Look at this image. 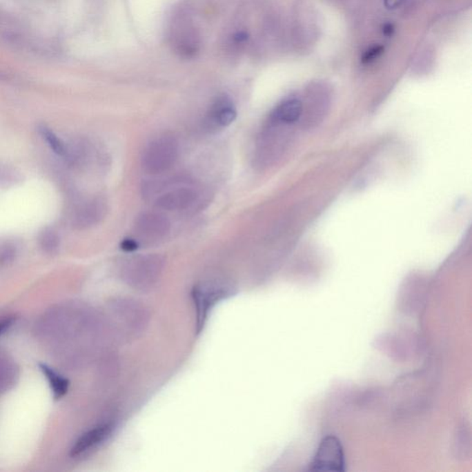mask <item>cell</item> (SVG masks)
I'll use <instances>...</instances> for the list:
<instances>
[{"label": "cell", "instance_id": "cell-1", "mask_svg": "<svg viewBox=\"0 0 472 472\" xmlns=\"http://www.w3.org/2000/svg\"><path fill=\"white\" fill-rule=\"evenodd\" d=\"M178 156V144L172 136H161L148 145L142 156V166L149 174L157 175L174 166Z\"/></svg>", "mask_w": 472, "mask_h": 472}, {"label": "cell", "instance_id": "cell-2", "mask_svg": "<svg viewBox=\"0 0 472 472\" xmlns=\"http://www.w3.org/2000/svg\"><path fill=\"white\" fill-rule=\"evenodd\" d=\"M164 267V259L157 255H146L128 260L123 276L128 284L138 289H146L157 281Z\"/></svg>", "mask_w": 472, "mask_h": 472}, {"label": "cell", "instance_id": "cell-3", "mask_svg": "<svg viewBox=\"0 0 472 472\" xmlns=\"http://www.w3.org/2000/svg\"><path fill=\"white\" fill-rule=\"evenodd\" d=\"M313 471H344L345 457L342 443L335 436L324 438L309 466Z\"/></svg>", "mask_w": 472, "mask_h": 472}, {"label": "cell", "instance_id": "cell-4", "mask_svg": "<svg viewBox=\"0 0 472 472\" xmlns=\"http://www.w3.org/2000/svg\"><path fill=\"white\" fill-rule=\"evenodd\" d=\"M232 293L229 287L219 284H203L195 286L192 291L195 306L197 310V331H201L207 319L208 312L214 304Z\"/></svg>", "mask_w": 472, "mask_h": 472}, {"label": "cell", "instance_id": "cell-5", "mask_svg": "<svg viewBox=\"0 0 472 472\" xmlns=\"http://www.w3.org/2000/svg\"><path fill=\"white\" fill-rule=\"evenodd\" d=\"M170 224L166 216L159 213H144L136 224L137 232L141 238L155 241L164 237L169 232Z\"/></svg>", "mask_w": 472, "mask_h": 472}, {"label": "cell", "instance_id": "cell-6", "mask_svg": "<svg viewBox=\"0 0 472 472\" xmlns=\"http://www.w3.org/2000/svg\"><path fill=\"white\" fill-rule=\"evenodd\" d=\"M112 430H114V424L108 422V424L98 425L92 430L88 431L76 441L75 444L71 449V457H81L92 451L111 435Z\"/></svg>", "mask_w": 472, "mask_h": 472}, {"label": "cell", "instance_id": "cell-7", "mask_svg": "<svg viewBox=\"0 0 472 472\" xmlns=\"http://www.w3.org/2000/svg\"><path fill=\"white\" fill-rule=\"evenodd\" d=\"M106 213V202L100 197L88 200L79 206L73 218L74 226L78 229H86L97 224Z\"/></svg>", "mask_w": 472, "mask_h": 472}, {"label": "cell", "instance_id": "cell-8", "mask_svg": "<svg viewBox=\"0 0 472 472\" xmlns=\"http://www.w3.org/2000/svg\"><path fill=\"white\" fill-rule=\"evenodd\" d=\"M197 199V191L193 188H177L161 195L156 200V206L166 210H183L191 207Z\"/></svg>", "mask_w": 472, "mask_h": 472}, {"label": "cell", "instance_id": "cell-9", "mask_svg": "<svg viewBox=\"0 0 472 472\" xmlns=\"http://www.w3.org/2000/svg\"><path fill=\"white\" fill-rule=\"evenodd\" d=\"M302 101L298 98H288L282 101L273 109L270 115L274 121L295 126L300 121L302 115Z\"/></svg>", "mask_w": 472, "mask_h": 472}, {"label": "cell", "instance_id": "cell-10", "mask_svg": "<svg viewBox=\"0 0 472 472\" xmlns=\"http://www.w3.org/2000/svg\"><path fill=\"white\" fill-rule=\"evenodd\" d=\"M237 112L233 101L226 96L217 98L208 111L210 121L219 127H227L235 121Z\"/></svg>", "mask_w": 472, "mask_h": 472}, {"label": "cell", "instance_id": "cell-11", "mask_svg": "<svg viewBox=\"0 0 472 472\" xmlns=\"http://www.w3.org/2000/svg\"><path fill=\"white\" fill-rule=\"evenodd\" d=\"M40 369L46 375V380H48L55 399L59 400L64 396L68 392V386H70L68 380L63 377L62 375L57 374L56 371H54L46 364H40Z\"/></svg>", "mask_w": 472, "mask_h": 472}, {"label": "cell", "instance_id": "cell-12", "mask_svg": "<svg viewBox=\"0 0 472 472\" xmlns=\"http://www.w3.org/2000/svg\"><path fill=\"white\" fill-rule=\"evenodd\" d=\"M41 248L48 254L56 253L60 245L59 233L52 228H46L41 233L39 237Z\"/></svg>", "mask_w": 472, "mask_h": 472}, {"label": "cell", "instance_id": "cell-13", "mask_svg": "<svg viewBox=\"0 0 472 472\" xmlns=\"http://www.w3.org/2000/svg\"><path fill=\"white\" fill-rule=\"evenodd\" d=\"M39 131L43 139L48 142L49 147L54 150V153H57V155L64 157L66 153V144L64 142L57 138L56 134L49 130L48 128H46V126H41Z\"/></svg>", "mask_w": 472, "mask_h": 472}, {"label": "cell", "instance_id": "cell-14", "mask_svg": "<svg viewBox=\"0 0 472 472\" xmlns=\"http://www.w3.org/2000/svg\"><path fill=\"white\" fill-rule=\"evenodd\" d=\"M16 249L10 244L0 246V266L9 264L14 259Z\"/></svg>", "mask_w": 472, "mask_h": 472}, {"label": "cell", "instance_id": "cell-15", "mask_svg": "<svg viewBox=\"0 0 472 472\" xmlns=\"http://www.w3.org/2000/svg\"><path fill=\"white\" fill-rule=\"evenodd\" d=\"M384 52V48L382 46H375L373 48H369L368 50L366 52L362 57V62L364 64H369L373 61H375L377 57L381 56Z\"/></svg>", "mask_w": 472, "mask_h": 472}, {"label": "cell", "instance_id": "cell-16", "mask_svg": "<svg viewBox=\"0 0 472 472\" xmlns=\"http://www.w3.org/2000/svg\"><path fill=\"white\" fill-rule=\"evenodd\" d=\"M121 248L124 251L133 252L139 248V243L137 242L135 239L127 238V239L123 240V242L121 243Z\"/></svg>", "mask_w": 472, "mask_h": 472}, {"label": "cell", "instance_id": "cell-17", "mask_svg": "<svg viewBox=\"0 0 472 472\" xmlns=\"http://www.w3.org/2000/svg\"><path fill=\"white\" fill-rule=\"evenodd\" d=\"M14 318L12 317H4L0 318V336L5 333L12 326Z\"/></svg>", "mask_w": 472, "mask_h": 472}, {"label": "cell", "instance_id": "cell-18", "mask_svg": "<svg viewBox=\"0 0 472 472\" xmlns=\"http://www.w3.org/2000/svg\"><path fill=\"white\" fill-rule=\"evenodd\" d=\"M385 6L389 10L396 9L405 1V0H384Z\"/></svg>", "mask_w": 472, "mask_h": 472}, {"label": "cell", "instance_id": "cell-19", "mask_svg": "<svg viewBox=\"0 0 472 472\" xmlns=\"http://www.w3.org/2000/svg\"><path fill=\"white\" fill-rule=\"evenodd\" d=\"M383 35H386V37H392L393 35L394 32H395V28L394 26L392 23H386L385 26H383L382 29Z\"/></svg>", "mask_w": 472, "mask_h": 472}]
</instances>
